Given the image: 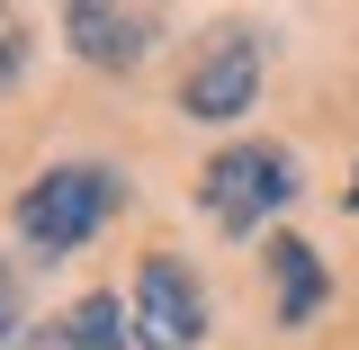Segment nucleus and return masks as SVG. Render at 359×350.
I'll return each instance as SVG.
<instances>
[{"label":"nucleus","mask_w":359,"mask_h":350,"mask_svg":"<svg viewBox=\"0 0 359 350\" xmlns=\"http://www.w3.org/2000/svg\"><path fill=\"white\" fill-rule=\"evenodd\" d=\"M117 171H99V162H63V171H36L27 180V198H18V234H27V252H81L99 224L117 216Z\"/></svg>","instance_id":"f257e3e1"},{"label":"nucleus","mask_w":359,"mask_h":350,"mask_svg":"<svg viewBox=\"0 0 359 350\" xmlns=\"http://www.w3.org/2000/svg\"><path fill=\"white\" fill-rule=\"evenodd\" d=\"M198 198H207V216L224 234H252V224H269L297 198V162L278 144H224L216 162H207V180H198Z\"/></svg>","instance_id":"f03ea898"},{"label":"nucleus","mask_w":359,"mask_h":350,"mask_svg":"<svg viewBox=\"0 0 359 350\" xmlns=\"http://www.w3.org/2000/svg\"><path fill=\"white\" fill-rule=\"evenodd\" d=\"M198 332H207V297H198L189 261L153 252L135 269V342L144 350H198Z\"/></svg>","instance_id":"7ed1b4c3"},{"label":"nucleus","mask_w":359,"mask_h":350,"mask_svg":"<svg viewBox=\"0 0 359 350\" xmlns=\"http://www.w3.org/2000/svg\"><path fill=\"white\" fill-rule=\"evenodd\" d=\"M252 99H261V45H252V36L207 45V54H198V72L180 81V108H189V117H207V126L252 117Z\"/></svg>","instance_id":"20e7f679"},{"label":"nucleus","mask_w":359,"mask_h":350,"mask_svg":"<svg viewBox=\"0 0 359 350\" xmlns=\"http://www.w3.org/2000/svg\"><path fill=\"white\" fill-rule=\"evenodd\" d=\"M63 36H72V54H90V63H144L153 45H162V9H135V0H72L63 9Z\"/></svg>","instance_id":"39448f33"},{"label":"nucleus","mask_w":359,"mask_h":350,"mask_svg":"<svg viewBox=\"0 0 359 350\" xmlns=\"http://www.w3.org/2000/svg\"><path fill=\"white\" fill-rule=\"evenodd\" d=\"M269 269H278V314L306 323V314H314V288H323L314 252H306V243H269Z\"/></svg>","instance_id":"423d86ee"},{"label":"nucleus","mask_w":359,"mask_h":350,"mask_svg":"<svg viewBox=\"0 0 359 350\" xmlns=\"http://www.w3.org/2000/svg\"><path fill=\"white\" fill-rule=\"evenodd\" d=\"M18 72H27V27L0 9V90H18Z\"/></svg>","instance_id":"0eeeda50"},{"label":"nucleus","mask_w":359,"mask_h":350,"mask_svg":"<svg viewBox=\"0 0 359 350\" xmlns=\"http://www.w3.org/2000/svg\"><path fill=\"white\" fill-rule=\"evenodd\" d=\"M18 342V278H9V261H0V350Z\"/></svg>","instance_id":"6e6552de"},{"label":"nucleus","mask_w":359,"mask_h":350,"mask_svg":"<svg viewBox=\"0 0 359 350\" xmlns=\"http://www.w3.org/2000/svg\"><path fill=\"white\" fill-rule=\"evenodd\" d=\"M36 350H63V332H36Z\"/></svg>","instance_id":"1a4fd4ad"},{"label":"nucleus","mask_w":359,"mask_h":350,"mask_svg":"<svg viewBox=\"0 0 359 350\" xmlns=\"http://www.w3.org/2000/svg\"><path fill=\"white\" fill-rule=\"evenodd\" d=\"M351 207H359V171H351Z\"/></svg>","instance_id":"9d476101"}]
</instances>
